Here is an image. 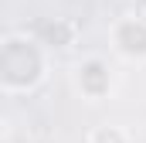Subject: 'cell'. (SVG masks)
Returning a JSON list of instances; mask_svg holds the SVG:
<instances>
[{"mask_svg": "<svg viewBox=\"0 0 146 143\" xmlns=\"http://www.w3.org/2000/svg\"><path fill=\"white\" fill-rule=\"evenodd\" d=\"M41 72L34 48L24 44V41H7L0 48V78L10 82V85H31Z\"/></svg>", "mask_w": 146, "mask_h": 143, "instance_id": "6da1fadb", "label": "cell"}, {"mask_svg": "<svg viewBox=\"0 0 146 143\" xmlns=\"http://www.w3.org/2000/svg\"><path fill=\"white\" fill-rule=\"evenodd\" d=\"M133 17L146 24V0H133Z\"/></svg>", "mask_w": 146, "mask_h": 143, "instance_id": "5b68a950", "label": "cell"}, {"mask_svg": "<svg viewBox=\"0 0 146 143\" xmlns=\"http://www.w3.org/2000/svg\"><path fill=\"white\" fill-rule=\"evenodd\" d=\"M78 72H82L78 82H82V89H85L88 96H102V92L109 89V72H106L102 61H88L85 68H78Z\"/></svg>", "mask_w": 146, "mask_h": 143, "instance_id": "3957f363", "label": "cell"}, {"mask_svg": "<svg viewBox=\"0 0 146 143\" xmlns=\"http://www.w3.org/2000/svg\"><path fill=\"white\" fill-rule=\"evenodd\" d=\"M88 143H129V133L119 126H99V130H92Z\"/></svg>", "mask_w": 146, "mask_h": 143, "instance_id": "277c9868", "label": "cell"}, {"mask_svg": "<svg viewBox=\"0 0 146 143\" xmlns=\"http://www.w3.org/2000/svg\"><path fill=\"white\" fill-rule=\"evenodd\" d=\"M115 48L122 55H129V58H143L146 55V24L136 21V17L122 21L115 27Z\"/></svg>", "mask_w": 146, "mask_h": 143, "instance_id": "7a4b0ae2", "label": "cell"}]
</instances>
